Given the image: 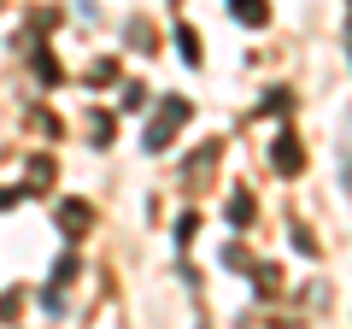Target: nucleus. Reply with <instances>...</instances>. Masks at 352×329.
<instances>
[{
  "instance_id": "1",
  "label": "nucleus",
  "mask_w": 352,
  "mask_h": 329,
  "mask_svg": "<svg viewBox=\"0 0 352 329\" xmlns=\"http://www.w3.org/2000/svg\"><path fill=\"white\" fill-rule=\"evenodd\" d=\"M182 118H188V100H164V112H159V124L147 129V147L159 153V147H170V129L182 124Z\"/></svg>"
},
{
  "instance_id": "2",
  "label": "nucleus",
  "mask_w": 352,
  "mask_h": 329,
  "mask_svg": "<svg viewBox=\"0 0 352 329\" xmlns=\"http://www.w3.org/2000/svg\"><path fill=\"white\" fill-rule=\"evenodd\" d=\"M229 12H235L241 24H252V30H258L264 18H270V6H264V0H229Z\"/></svg>"
},
{
  "instance_id": "3",
  "label": "nucleus",
  "mask_w": 352,
  "mask_h": 329,
  "mask_svg": "<svg viewBox=\"0 0 352 329\" xmlns=\"http://www.w3.org/2000/svg\"><path fill=\"white\" fill-rule=\"evenodd\" d=\"M59 224H65V235H82V224H88V206H82V200H65V206H59Z\"/></svg>"
},
{
  "instance_id": "4",
  "label": "nucleus",
  "mask_w": 352,
  "mask_h": 329,
  "mask_svg": "<svg viewBox=\"0 0 352 329\" xmlns=\"http://www.w3.org/2000/svg\"><path fill=\"white\" fill-rule=\"evenodd\" d=\"M176 47H182V59H188V65H200V41H194V30H188V24L176 30Z\"/></svg>"
},
{
  "instance_id": "5",
  "label": "nucleus",
  "mask_w": 352,
  "mask_h": 329,
  "mask_svg": "<svg viewBox=\"0 0 352 329\" xmlns=\"http://www.w3.org/2000/svg\"><path fill=\"white\" fill-rule=\"evenodd\" d=\"M276 164L282 171H300V147H294V141H276Z\"/></svg>"
},
{
  "instance_id": "6",
  "label": "nucleus",
  "mask_w": 352,
  "mask_h": 329,
  "mask_svg": "<svg viewBox=\"0 0 352 329\" xmlns=\"http://www.w3.org/2000/svg\"><path fill=\"white\" fill-rule=\"evenodd\" d=\"M229 217H235V224H247V217H252V200H247V194H235V200H229Z\"/></svg>"
}]
</instances>
